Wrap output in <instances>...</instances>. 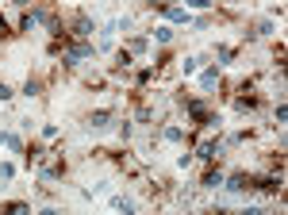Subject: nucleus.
Returning <instances> with one entry per match:
<instances>
[{"instance_id":"nucleus-7","label":"nucleus","mask_w":288,"mask_h":215,"mask_svg":"<svg viewBox=\"0 0 288 215\" xmlns=\"http://www.w3.org/2000/svg\"><path fill=\"white\" fill-rule=\"evenodd\" d=\"M215 81H219V66H212V69L200 73V85H204V89H215Z\"/></svg>"},{"instance_id":"nucleus-12","label":"nucleus","mask_w":288,"mask_h":215,"mask_svg":"<svg viewBox=\"0 0 288 215\" xmlns=\"http://www.w3.org/2000/svg\"><path fill=\"white\" fill-rule=\"evenodd\" d=\"M0 211H31V204H23V200H12V204H0Z\"/></svg>"},{"instance_id":"nucleus-13","label":"nucleus","mask_w":288,"mask_h":215,"mask_svg":"<svg viewBox=\"0 0 288 215\" xmlns=\"http://www.w3.org/2000/svg\"><path fill=\"white\" fill-rule=\"evenodd\" d=\"M12 35H15V31H12V23H8L4 15H0V43H8V38H12Z\"/></svg>"},{"instance_id":"nucleus-3","label":"nucleus","mask_w":288,"mask_h":215,"mask_svg":"<svg viewBox=\"0 0 288 215\" xmlns=\"http://www.w3.org/2000/svg\"><path fill=\"white\" fill-rule=\"evenodd\" d=\"M219 154H223V139H212V142L200 146V162H215Z\"/></svg>"},{"instance_id":"nucleus-5","label":"nucleus","mask_w":288,"mask_h":215,"mask_svg":"<svg viewBox=\"0 0 288 215\" xmlns=\"http://www.w3.org/2000/svg\"><path fill=\"white\" fill-rule=\"evenodd\" d=\"M23 96H43V81H39V77H27V81H23Z\"/></svg>"},{"instance_id":"nucleus-1","label":"nucleus","mask_w":288,"mask_h":215,"mask_svg":"<svg viewBox=\"0 0 288 215\" xmlns=\"http://www.w3.org/2000/svg\"><path fill=\"white\" fill-rule=\"evenodd\" d=\"M223 188H227V192H250L254 177L250 173H231V177H223Z\"/></svg>"},{"instance_id":"nucleus-6","label":"nucleus","mask_w":288,"mask_h":215,"mask_svg":"<svg viewBox=\"0 0 288 215\" xmlns=\"http://www.w3.org/2000/svg\"><path fill=\"white\" fill-rule=\"evenodd\" d=\"M135 66V58H131V50H119L116 54V73H127V69Z\"/></svg>"},{"instance_id":"nucleus-4","label":"nucleus","mask_w":288,"mask_h":215,"mask_svg":"<svg viewBox=\"0 0 288 215\" xmlns=\"http://www.w3.org/2000/svg\"><path fill=\"white\" fill-rule=\"evenodd\" d=\"M108 123H111V108H96L92 115H89V127H92V131H104Z\"/></svg>"},{"instance_id":"nucleus-14","label":"nucleus","mask_w":288,"mask_h":215,"mask_svg":"<svg viewBox=\"0 0 288 215\" xmlns=\"http://www.w3.org/2000/svg\"><path fill=\"white\" fill-rule=\"evenodd\" d=\"M215 54H219V66H227V62L235 58V50H231V46H215Z\"/></svg>"},{"instance_id":"nucleus-20","label":"nucleus","mask_w":288,"mask_h":215,"mask_svg":"<svg viewBox=\"0 0 288 215\" xmlns=\"http://www.w3.org/2000/svg\"><path fill=\"white\" fill-rule=\"evenodd\" d=\"M146 4H150V8H158V4H165V0H146Z\"/></svg>"},{"instance_id":"nucleus-2","label":"nucleus","mask_w":288,"mask_h":215,"mask_svg":"<svg viewBox=\"0 0 288 215\" xmlns=\"http://www.w3.org/2000/svg\"><path fill=\"white\" fill-rule=\"evenodd\" d=\"M238 92H242V96L235 100V108L242 111V115H246V111H258V108H261V96H254L250 89H238Z\"/></svg>"},{"instance_id":"nucleus-16","label":"nucleus","mask_w":288,"mask_h":215,"mask_svg":"<svg viewBox=\"0 0 288 215\" xmlns=\"http://www.w3.org/2000/svg\"><path fill=\"white\" fill-rule=\"evenodd\" d=\"M196 66H200L196 58H185V66H181V69H185V77H192V73H196Z\"/></svg>"},{"instance_id":"nucleus-17","label":"nucleus","mask_w":288,"mask_h":215,"mask_svg":"<svg viewBox=\"0 0 288 215\" xmlns=\"http://www.w3.org/2000/svg\"><path fill=\"white\" fill-rule=\"evenodd\" d=\"M131 134H135V127H131V123H119V139L127 142V139H131Z\"/></svg>"},{"instance_id":"nucleus-10","label":"nucleus","mask_w":288,"mask_h":215,"mask_svg":"<svg viewBox=\"0 0 288 215\" xmlns=\"http://www.w3.org/2000/svg\"><path fill=\"white\" fill-rule=\"evenodd\" d=\"M127 50H131V54H146V38H142V35L127 38Z\"/></svg>"},{"instance_id":"nucleus-18","label":"nucleus","mask_w":288,"mask_h":215,"mask_svg":"<svg viewBox=\"0 0 288 215\" xmlns=\"http://www.w3.org/2000/svg\"><path fill=\"white\" fill-rule=\"evenodd\" d=\"M12 173H15V165H8V162L0 165V181H12Z\"/></svg>"},{"instance_id":"nucleus-8","label":"nucleus","mask_w":288,"mask_h":215,"mask_svg":"<svg viewBox=\"0 0 288 215\" xmlns=\"http://www.w3.org/2000/svg\"><path fill=\"white\" fill-rule=\"evenodd\" d=\"M200 185H204V188H219V185H223V173H219V169H207Z\"/></svg>"},{"instance_id":"nucleus-19","label":"nucleus","mask_w":288,"mask_h":215,"mask_svg":"<svg viewBox=\"0 0 288 215\" xmlns=\"http://www.w3.org/2000/svg\"><path fill=\"white\" fill-rule=\"evenodd\" d=\"M4 100H12V89H8V85L0 81V104H4Z\"/></svg>"},{"instance_id":"nucleus-9","label":"nucleus","mask_w":288,"mask_h":215,"mask_svg":"<svg viewBox=\"0 0 288 215\" xmlns=\"http://www.w3.org/2000/svg\"><path fill=\"white\" fill-rule=\"evenodd\" d=\"M154 38H158L162 46H169V43H173V27H169V23H162V27H154Z\"/></svg>"},{"instance_id":"nucleus-15","label":"nucleus","mask_w":288,"mask_h":215,"mask_svg":"<svg viewBox=\"0 0 288 215\" xmlns=\"http://www.w3.org/2000/svg\"><path fill=\"white\" fill-rule=\"evenodd\" d=\"M185 4H188V8H196V12H204V8H212L215 0H185Z\"/></svg>"},{"instance_id":"nucleus-11","label":"nucleus","mask_w":288,"mask_h":215,"mask_svg":"<svg viewBox=\"0 0 288 215\" xmlns=\"http://www.w3.org/2000/svg\"><path fill=\"white\" fill-rule=\"evenodd\" d=\"M154 73H158V69H154V66H146V69H139V73H135V85H139V89H142V85H146V81H154Z\"/></svg>"}]
</instances>
